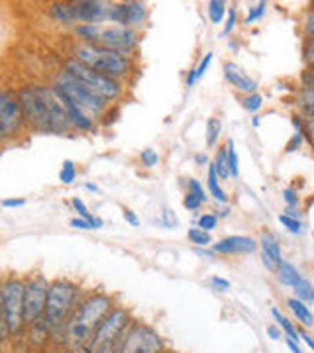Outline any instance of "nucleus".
Returning <instances> with one entry per match:
<instances>
[{
	"label": "nucleus",
	"instance_id": "f257e3e1",
	"mask_svg": "<svg viewBox=\"0 0 314 353\" xmlns=\"http://www.w3.org/2000/svg\"><path fill=\"white\" fill-rule=\"evenodd\" d=\"M28 126L39 134L63 136L71 130L57 90L46 85H24L18 90Z\"/></svg>",
	"mask_w": 314,
	"mask_h": 353
},
{
	"label": "nucleus",
	"instance_id": "f03ea898",
	"mask_svg": "<svg viewBox=\"0 0 314 353\" xmlns=\"http://www.w3.org/2000/svg\"><path fill=\"white\" fill-rule=\"evenodd\" d=\"M114 308V301L104 292H95L81 301L71 314L63 338L73 353H90V341L104 316Z\"/></svg>",
	"mask_w": 314,
	"mask_h": 353
},
{
	"label": "nucleus",
	"instance_id": "7ed1b4c3",
	"mask_svg": "<svg viewBox=\"0 0 314 353\" xmlns=\"http://www.w3.org/2000/svg\"><path fill=\"white\" fill-rule=\"evenodd\" d=\"M75 36L81 39V43L99 46L126 57H130L138 50L139 43L136 30L116 24H81L75 28Z\"/></svg>",
	"mask_w": 314,
	"mask_h": 353
},
{
	"label": "nucleus",
	"instance_id": "20e7f679",
	"mask_svg": "<svg viewBox=\"0 0 314 353\" xmlns=\"http://www.w3.org/2000/svg\"><path fill=\"white\" fill-rule=\"evenodd\" d=\"M81 303V289L71 281H53L48 290L43 322L50 332H65L71 314Z\"/></svg>",
	"mask_w": 314,
	"mask_h": 353
},
{
	"label": "nucleus",
	"instance_id": "39448f33",
	"mask_svg": "<svg viewBox=\"0 0 314 353\" xmlns=\"http://www.w3.org/2000/svg\"><path fill=\"white\" fill-rule=\"evenodd\" d=\"M73 59L79 63L87 65L90 69H95L97 73L104 77H110L120 81L132 71V59L120 55L116 51L104 50L99 46H90V43H79L73 50Z\"/></svg>",
	"mask_w": 314,
	"mask_h": 353
},
{
	"label": "nucleus",
	"instance_id": "423d86ee",
	"mask_svg": "<svg viewBox=\"0 0 314 353\" xmlns=\"http://www.w3.org/2000/svg\"><path fill=\"white\" fill-rule=\"evenodd\" d=\"M134 320L126 308L114 306L108 314L104 316L99 328L90 341V353H120L124 345L126 332Z\"/></svg>",
	"mask_w": 314,
	"mask_h": 353
},
{
	"label": "nucleus",
	"instance_id": "0eeeda50",
	"mask_svg": "<svg viewBox=\"0 0 314 353\" xmlns=\"http://www.w3.org/2000/svg\"><path fill=\"white\" fill-rule=\"evenodd\" d=\"M26 281L18 277H8L0 283V306L6 318V326L10 338L22 336L26 328L24 316Z\"/></svg>",
	"mask_w": 314,
	"mask_h": 353
},
{
	"label": "nucleus",
	"instance_id": "6e6552de",
	"mask_svg": "<svg viewBox=\"0 0 314 353\" xmlns=\"http://www.w3.org/2000/svg\"><path fill=\"white\" fill-rule=\"evenodd\" d=\"M51 87L55 88L57 92H61L63 97H67L71 102H75L77 106L87 114V116H90L92 120L95 118H101L102 114L106 112L108 102L102 101L101 97H97L90 88L85 87L81 81H77L75 77L71 75V73H67L65 69H61L57 73Z\"/></svg>",
	"mask_w": 314,
	"mask_h": 353
},
{
	"label": "nucleus",
	"instance_id": "1a4fd4ad",
	"mask_svg": "<svg viewBox=\"0 0 314 353\" xmlns=\"http://www.w3.org/2000/svg\"><path fill=\"white\" fill-rule=\"evenodd\" d=\"M63 69L75 77L77 81H81L85 87L90 88L97 97H101L102 101L112 102L122 94V83H120V81L101 75V73H97L95 69H90L87 65L79 63L73 57H69V59L65 61V67H63Z\"/></svg>",
	"mask_w": 314,
	"mask_h": 353
},
{
	"label": "nucleus",
	"instance_id": "9d476101",
	"mask_svg": "<svg viewBox=\"0 0 314 353\" xmlns=\"http://www.w3.org/2000/svg\"><path fill=\"white\" fill-rule=\"evenodd\" d=\"M26 126L22 104L18 92L8 87H0V141L14 139Z\"/></svg>",
	"mask_w": 314,
	"mask_h": 353
},
{
	"label": "nucleus",
	"instance_id": "9b49d317",
	"mask_svg": "<svg viewBox=\"0 0 314 353\" xmlns=\"http://www.w3.org/2000/svg\"><path fill=\"white\" fill-rule=\"evenodd\" d=\"M50 285L51 283H48V279L43 277V275H32L26 281V328H32V326H36V324H39L43 320Z\"/></svg>",
	"mask_w": 314,
	"mask_h": 353
},
{
	"label": "nucleus",
	"instance_id": "f8f14e48",
	"mask_svg": "<svg viewBox=\"0 0 314 353\" xmlns=\"http://www.w3.org/2000/svg\"><path fill=\"white\" fill-rule=\"evenodd\" d=\"M120 353H165V343L151 326L132 322L126 332L124 345Z\"/></svg>",
	"mask_w": 314,
	"mask_h": 353
},
{
	"label": "nucleus",
	"instance_id": "ddd939ff",
	"mask_svg": "<svg viewBox=\"0 0 314 353\" xmlns=\"http://www.w3.org/2000/svg\"><path fill=\"white\" fill-rule=\"evenodd\" d=\"M146 16H148V8L144 2H120V4H112L108 20L110 24L134 30L146 22Z\"/></svg>",
	"mask_w": 314,
	"mask_h": 353
},
{
	"label": "nucleus",
	"instance_id": "4468645a",
	"mask_svg": "<svg viewBox=\"0 0 314 353\" xmlns=\"http://www.w3.org/2000/svg\"><path fill=\"white\" fill-rule=\"evenodd\" d=\"M112 4L102 0H79L73 2V16L75 24H102L108 20Z\"/></svg>",
	"mask_w": 314,
	"mask_h": 353
},
{
	"label": "nucleus",
	"instance_id": "2eb2a0df",
	"mask_svg": "<svg viewBox=\"0 0 314 353\" xmlns=\"http://www.w3.org/2000/svg\"><path fill=\"white\" fill-rule=\"evenodd\" d=\"M259 243L250 236H228L213 243V252L220 255H250L257 252Z\"/></svg>",
	"mask_w": 314,
	"mask_h": 353
},
{
	"label": "nucleus",
	"instance_id": "dca6fc26",
	"mask_svg": "<svg viewBox=\"0 0 314 353\" xmlns=\"http://www.w3.org/2000/svg\"><path fill=\"white\" fill-rule=\"evenodd\" d=\"M257 243L262 248L264 265L271 273H275L277 269H279V265L283 263V252H281V243L277 240V236L271 234V232H264Z\"/></svg>",
	"mask_w": 314,
	"mask_h": 353
},
{
	"label": "nucleus",
	"instance_id": "f3484780",
	"mask_svg": "<svg viewBox=\"0 0 314 353\" xmlns=\"http://www.w3.org/2000/svg\"><path fill=\"white\" fill-rule=\"evenodd\" d=\"M224 77H226V81L232 87L239 90V92H244V94L257 92V83L250 75H246V71H242V67L232 63V61L224 63Z\"/></svg>",
	"mask_w": 314,
	"mask_h": 353
},
{
	"label": "nucleus",
	"instance_id": "a211bd4d",
	"mask_svg": "<svg viewBox=\"0 0 314 353\" xmlns=\"http://www.w3.org/2000/svg\"><path fill=\"white\" fill-rule=\"evenodd\" d=\"M57 94L61 99V104L63 108H65V114H67V120H69L71 128H75L79 132H92L95 130V120L83 112L75 102H71L67 97H63L61 92H57Z\"/></svg>",
	"mask_w": 314,
	"mask_h": 353
},
{
	"label": "nucleus",
	"instance_id": "6ab92c4d",
	"mask_svg": "<svg viewBox=\"0 0 314 353\" xmlns=\"http://www.w3.org/2000/svg\"><path fill=\"white\" fill-rule=\"evenodd\" d=\"M287 306H289V310L293 312V316L299 320V324H301L302 328H313L314 326V314L313 310L308 308V304L302 303L299 299H289L287 301Z\"/></svg>",
	"mask_w": 314,
	"mask_h": 353
},
{
	"label": "nucleus",
	"instance_id": "aec40b11",
	"mask_svg": "<svg viewBox=\"0 0 314 353\" xmlns=\"http://www.w3.org/2000/svg\"><path fill=\"white\" fill-rule=\"evenodd\" d=\"M50 18L57 24L73 26L75 16H73V2H55L50 6Z\"/></svg>",
	"mask_w": 314,
	"mask_h": 353
},
{
	"label": "nucleus",
	"instance_id": "412c9836",
	"mask_svg": "<svg viewBox=\"0 0 314 353\" xmlns=\"http://www.w3.org/2000/svg\"><path fill=\"white\" fill-rule=\"evenodd\" d=\"M275 275H277V281L283 285V287H295L299 281L302 279V275L297 271V267L295 265H291L287 263V261H283V263L279 265V269L275 271Z\"/></svg>",
	"mask_w": 314,
	"mask_h": 353
},
{
	"label": "nucleus",
	"instance_id": "4be33fe9",
	"mask_svg": "<svg viewBox=\"0 0 314 353\" xmlns=\"http://www.w3.org/2000/svg\"><path fill=\"white\" fill-rule=\"evenodd\" d=\"M271 316H273V320L277 322V326L281 328V332L285 334V338H289L293 341H301V336H299V328L291 322L287 316L281 314V310L279 308H271Z\"/></svg>",
	"mask_w": 314,
	"mask_h": 353
},
{
	"label": "nucleus",
	"instance_id": "5701e85b",
	"mask_svg": "<svg viewBox=\"0 0 314 353\" xmlns=\"http://www.w3.org/2000/svg\"><path fill=\"white\" fill-rule=\"evenodd\" d=\"M206 185H208V192H210V196H213L214 201L218 202V204H226V202H228L226 192H224V189L220 187V179L216 176V171H214L213 163L208 165Z\"/></svg>",
	"mask_w": 314,
	"mask_h": 353
},
{
	"label": "nucleus",
	"instance_id": "b1692460",
	"mask_svg": "<svg viewBox=\"0 0 314 353\" xmlns=\"http://www.w3.org/2000/svg\"><path fill=\"white\" fill-rule=\"evenodd\" d=\"M297 106L302 116H314V88H299Z\"/></svg>",
	"mask_w": 314,
	"mask_h": 353
},
{
	"label": "nucleus",
	"instance_id": "393cba45",
	"mask_svg": "<svg viewBox=\"0 0 314 353\" xmlns=\"http://www.w3.org/2000/svg\"><path fill=\"white\" fill-rule=\"evenodd\" d=\"M293 290H295V299H299V301H302V303L306 304L314 303V285L308 279L302 277L301 281L293 287Z\"/></svg>",
	"mask_w": 314,
	"mask_h": 353
},
{
	"label": "nucleus",
	"instance_id": "a878e982",
	"mask_svg": "<svg viewBox=\"0 0 314 353\" xmlns=\"http://www.w3.org/2000/svg\"><path fill=\"white\" fill-rule=\"evenodd\" d=\"M213 57H214V53L213 51H208V53H206V55H204V57L201 59V63L197 65L195 69H190V71H188L187 87H193V85H195V83H197V81H199V79H201V77L206 73V69H208V67H210V63H213Z\"/></svg>",
	"mask_w": 314,
	"mask_h": 353
},
{
	"label": "nucleus",
	"instance_id": "bb28decb",
	"mask_svg": "<svg viewBox=\"0 0 314 353\" xmlns=\"http://www.w3.org/2000/svg\"><path fill=\"white\" fill-rule=\"evenodd\" d=\"M228 8H226V2L224 0H210L208 2V8H206V14H208V18H210V22L216 26H220L224 22V16H226Z\"/></svg>",
	"mask_w": 314,
	"mask_h": 353
},
{
	"label": "nucleus",
	"instance_id": "cd10ccee",
	"mask_svg": "<svg viewBox=\"0 0 314 353\" xmlns=\"http://www.w3.org/2000/svg\"><path fill=\"white\" fill-rule=\"evenodd\" d=\"M71 204H73V208H75V210H77V214H79V218H85V220H88V222L92 224V228H95V230H101V228L104 226V222H102L99 216H95V214H90V212H88L87 204L81 201L79 196H75V199L71 201Z\"/></svg>",
	"mask_w": 314,
	"mask_h": 353
},
{
	"label": "nucleus",
	"instance_id": "c85d7f7f",
	"mask_svg": "<svg viewBox=\"0 0 314 353\" xmlns=\"http://www.w3.org/2000/svg\"><path fill=\"white\" fill-rule=\"evenodd\" d=\"M213 167H214V171H216V176H218L220 181H226V179H230V167H228L226 148H220V150L216 152Z\"/></svg>",
	"mask_w": 314,
	"mask_h": 353
},
{
	"label": "nucleus",
	"instance_id": "c756f323",
	"mask_svg": "<svg viewBox=\"0 0 314 353\" xmlns=\"http://www.w3.org/2000/svg\"><path fill=\"white\" fill-rule=\"evenodd\" d=\"M220 134H222V122H220V118H208V122H206V145L214 148L216 141L220 139Z\"/></svg>",
	"mask_w": 314,
	"mask_h": 353
},
{
	"label": "nucleus",
	"instance_id": "7c9ffc66",
	"mask_svg": "<svg viewBox=\"0 0 314 353\" xmlns=\"http://www.w3.org/2000/svg\"><path fill=\"white\" fill-rule=\"evenodd\" d=\"M187 236L188 240H190V243H195V245H199V248H208V245L213 243L210 232H204L201 228H188Z\"/></svg>",
	"mask_w": 314,
	"mask_h": 353
},
{
	"label": "nucleus",
	"instance_id": "2f4dec72",
	"mask_svg": "<svg viewBox=\"0 0 314 353\" xmlns=\"http://www.w3.org/2000/svg\"><path fill=\"white\" fill-rule=\"evenodd\" d=\"M226 157H228V167H230V176H238L239 159H238V152H236V143H234V139H228L226 141Z\"/></svg>",
	"mask_w": 314,
	"mask_h": 353
},
{
	"label": "nucleus",
	"instance_id": "473e14b6",
	"mask_svg": "<svg viewBox=\"0 0 314 353\" xmlns=\"http://www.w3.org/2000/svg\"><path fill=\"white\" fill-rule=\"evenodd\" d=\"M75 179H77L75 163H73L71 159H65L61 165V171H59V181H61L63 185H71V183H75Z\"/></svg>",
	"mask_w": 314,
	"mask_h": 353
},
{
	"label": "nucleus",
	"instance_id": "72a5a7b5",
	"mask_svg": "<svg viewBox=\"0 0 314 353\" xmlns=\"http://www.w3.org/2000/svg\"><path fill=\"white\" fill-rule=\"evenodd\" d=\"M267 12V2H257V4H251L250 8H248V16H246V22L244 24L251 26L253 22H257V20H262Z\"/></svg>",
	"mask_w": 314,
	"mask_h": 353
},
{
	"label": "nucleus",
	"instance_id": "f704fd0d",
	"mask_svg": "<svg viewBox=\"0 0 314 353\" xmlns=\"http://www.w3.org/2000/svg\"><path fill=\"white\" fill-rule=\"evenodd\" d=\"M242 106L248 110V112L255 114L262 106H264V97L259 94V92H253V94H246L244 99H242Z\"/></svg>",
	"mask_w": 314,
	"mask_h": 353
},
{
	"label": "nucleus",
	"instance_id": "c9c22d12",
	"mask_svg": "<svg viewBox=\"0 0 314 353\" xmlns=\"http://www.w3.org/2000/svg\"><path fill=\"white\" fill-rule=\"evenodd\" d=\"M279 222L283 224V228H287V232H291V234H295V236L302 234V222L299 218H291V216L287 214H279Z\"/></svg>",
	"mask_w": 314,
	"mask_h": 353
},
{
	"label": "nucleus",
	"instance_id": "e433bc0d",
	"mask_svg": "<svg viewBox=\"0 0 314 353\" xmlns=\"http://www.w3.org/2000/svg\"><path fill=\"white\" fill-rule=\"evenodd\" d=\"M139 159H141V165L144 167H148V169H153V167H157L159 165V153L155 152V150H151V148H148V150H144L141 152V155H139Z\"/></svg>",
	"mask_w": 314,
	"mask_h": 353
},
{
	"label": "nucleus",
	"instance_id": "4c0bfd02",
	"mask_svg": "<svg viewBox=\"0 0 314 353\" xmlns=\"http://www.w3.org/2000/svg\"><path fill=\"white\" fill-rule=\"evenodd\" d=\"M302 61L306 67L314 65V38H304L302 43Z\"/></svg>",
	"mask_w": 314,
	"mask_h": 353
},
{
	"label": "nucleus",
	"instance_id": "58836bf2",
	"mask_svg": "<svg viewBox=\"0 0 314 353\" xmlns=\"http://www.w3.org/2000/svg\"><path fill=\"white\" fill-rule=\"evenodd\" d=\"M216 226H218V216L210 214V212L202 214L201 218H199V222H197V228H201L204 232H213Z\"/></svg>",
	"mask_w": 314,
	"mask_h": 353
},
{
	"label": "nucleus",
	"instance_id": "ea45409f",
	"mask_svg": "<svg viewBox=\"0 0 314 353\" xmlns=\"http://www.w3.org/2000/svg\"><path fill=\"white\" fill-rule=\"evenodd\" d=\"M283 201L287 204V208H297L301 204V196H299V192L293 187H287V189L283 190Z\"/></svg>",
	"mask_w": 314,
	"mask_h": 353
},
{
	"label": "nucleus",
	"instance_id": "a19ab883",
	"mask_svg": "<svg viewBox=\"0 0 314 353\" xmlns=\"http://www.w3.org/2000/svg\"><path fill=\"white\" fill-rule=\"evenodd\" d=\"M236 22H238V10H236V8H228L226 24H224L222 34H224V36H230V34L234 32V28H236Z\"/></svg>",
	"mask_w": 314,
	"mask_h": 353
},
{
	"label": "nucleus",
	"instance_id": "79ce46f5",
	"mask_svg": "<svg viewBox=\"0 0 314 353\" xmlns=\"http://www.w3.org/2000/svg\"><path fill=\"white\" fill-rule=\"evenodd\" d=\"M302 28H304V38H314V6L313 8H308L306 14H304Z\"/></svg>",
	"mask_w": 314,
	"mask_h": 353
},
{
	"label": "nucleus",
	"instance_id": "37998d69",
	"mask_svg": "<svg viewBox=\"0 0 314 353\" xmlns=\"http://www.w3.org/2000/svg\"><path fill=\"white\" fill-rule=\"evenodd\" d=\"M299 81H301V88H314V65L313 67H304Z\"/></svg>",
	"mask_w": 314,
	"mask_h": 353
},
{
	"label": "nucleus",
	"instance_id": "c03bdc74",
	"mask_svg": "<svg viewBox=\"0 0 314 353\" xmlns=\"http://www.w3.org/2000/svg\"><path fill=\"white\" fill-rule=\"evenodd\" d=\"M188 192L197 194L201 202H206V199H208V196H206V192H204V187H202L197 179H188Z\"/></svg>",
	"mask_w": 314,
	"mask_h": 353
},
{
	"label": "nucleus",
	"instance_id": "a18cd8bd",
	"mask_svg": "<svg viewBox=\"0 0 314 353\" xmlns=\"http://www.w3.org/2000/svg\"><path fill=\"white\" fill-rule=\"evenodd\" d=\"M304 139H306V136H304L302 132H295V134H293V138L289 139V143H287V148H285V152L295 153L299 148H301Z\"/></svg>",
	"mask_w": 314,
	"mask_h": 353
},
{
	"label": "nucleus",
	"instance_id": "49530a36",
	"mask_svg": "<svg viewBox=\"0 0 314 353\" xmlns=\"http://www.w3.org/2000/svg\"><path fill=\"white\" fill-rule=\"evenodd\" d=\"M183 206H185L187 210H199V208L202 206V202L199 201V196H197V194L187 192V194H185V199H183Z\"/></svg>",
	"mask_w": 314,
	"mask_h": 353
},
{
	"label": "nucleus",
	"instance_id": "de8ad7c7",
	"mask_svg": "<svg viewBox=\"0 0 314 353\" xmlns=\"http://www.w3.org/2000/svg\"><path fill=\"white\" fill-rule=\"evenodd\" d=\"M302 126H304L306 138L311 139V143L314 145V116H302Z\"/></svg>",
	"mask_w": 314,
	"mask_h": 353
},
{
	"label": "nucleus",
	"instance_id": "09e8293b",
	"mask_svg": "<svg viewBox=\"0 0 314 353\" xmlns=\"http://www.w3.org/2000/svg\"><path fill=\"white\" fill-rule=\"evenodd\" d=\"M210 287H213L214 290L224 292V290L230 289V281H226V279H222V277H213L210 279Z\"/></svg>",
	"mask_w": 314,
	"mask_h": 353
},
{
	"label": "nucleus",
	"instance_id": "8fccbe9b",
	"mask_svg": "<svg viewBox=\"0 0 314 353\" xmlns=\"http://www.w3.org/2000/svg\"><path fill=\"white\" fill-rule=\"evenodd\" d=\"M161 224H164L165 228H177V224H179V220H177V216L171 212V210H167L165 208L164 210V218H161Z\"/></svg>",
	"mask_w": 314,
	"mask_h": 353
},
{
	"label": "nucleus",
	"instance_id": "3c124183",
	"mask_svg": "<svg viewBox=\"0 0 314 353\" xmlns=\"http://www.w3.org/2000/svg\"><path fill=\"white\" fill-rule=\"evenodd\" d=\"M10 338V334H8V326H6V318H4V312H2V306H0V343H4V341Z\"/></svg>",
	"mask_w": 314,
	"mask_h": 353
},
{
	"label": "nucleus",
	"instance_id": "603ef678",
	"mask_svg": "<svg viewBox=\"0 0 314 353\" xmlns=\"http://www.w3.org/2000/svg\"><path fill=\"white\" fill-rule=\"evenodd\" d=\"M24 199H4V201H0V206H2V208H20V206H24Z\"/></svg>",
	"mask_w": 314,
	"mask_h": 353
},
{
	"label": "nucleus",
	"instance_id": "864d4df0",
	"mask_svg": "<svg viewBox=\"0 0 314 353\" xmlns=\"http://www.w3.org/2000/svg\"><path fill=\"white\" fill-rule=\"evenodd\" d=\"M124 220L130 224V226H134V228L139 226V218L136 216V212H134V210H130V208H124Z\"/></svg>",
	"mask_w": 314,
	"mask_h": 353
},
{
	"label": "nucleus",
	"instance_id": "5fc2aeb1",
	"mask_svg": "<svg viewBox=\"0 0 314 353\" xmlns=\"http://www.w3.org/2000/svg\"><path fill=\"white\" fill-rule=\"evenodd\" d=\"M265 332H267V336H269L271 340H281V338H283V332H281V328H279L277 324H269V326L265 328Z\"/></svg>",
	"mask_w": 314,
	"mask_h": 353
},
{
	"label": "nucleus",
	"instance_id": "6e6d98bb",
	"mask_svg": "<svg viewBox=\"0 0 314 353\" xmlns=\"http://www.w3.org/2000/svg\"><path fill=\"white\" fill-rule=\"evenodd\" d=\"M71 228H79V230H95L92 224H90L88 220H85V218H73V220H71Z\"/></svg>",
	"mask_w": 314,
	"mask_h": 353
},
{
	"label": "nucleus",
	"instance_id": "4d7b16f0",
	"mask_svg": "<svg viewBox=\"0 0 314 353\" xmlns=\"http://www.w3.org/2000/svg\"><path fill=\"white\" fill-rule=\"evenodd\" d=\"M299 336H301V340L304 341V343H306V345H308V347H311V352L314 353V340H313V338H311V336H308V334H304V332H302V330H299Z\"/></svg>",
	"mask_w": 314,
	"mask_h": 353
},
{
	"label": "nucleus",
	"instance_id": "13d9d810",
	"mask_svg": "<svg viewBox=\"0 0 314 353\" xmlns=\"http://www.w3.org/2000/svg\"><path fill=\"white\" fill-rule=\"evenodd\" d=\"M285 343H287V347L291 350V353H302L301 345H299L297 341H293V340H289V338H285Z\"/></svg>",
	"mask_w": 314,
	"mask_h": 353
},
{
	"label": "nucleus",
	"instance_id": "bf43d9fd",
	"mask_svg": "<svg viewBox=\"0 0 314 353\" xmlns=\"http://www.w3.org/2000/svg\"><path fill=\"white\" fill-rule=\"evenodd\" d=\"M195 161H197V165H204L208 163V157H206V153H199V155L195 157Z\"/></svg>",
	"mask_w": 314,
	"mask_h": 353
},
{
	"label": "nucleus",
	"instance_id": "052dcab7",
	"mask_svg": "<svg viewBox=\"0 0 314 353\" xmlns=\"http://www.w3.org/2000/svg\"><path fill=\"white\" fill-rule=\"evenodd\" d=\"M85 187H87L88 190H92V192H99V187H97V185H92V183H87Z\"/></svg>",
	"mask_w": 314,
	"mask_h": 353
},
{
	"label": "nucleus",
	"instance_id": "680f3d73",
	"mask_svg": "<svg viewBox=\"0 0 314 353\" xmlns=\"http://www.w3.org/2000/svg\"><path fill=\"white\" fill-rule=\"evenodd\" d=\"M253 126L255 128L259 126V116H255V118H253Z\"/></svg>",
	"mask_w": 314,
	"mask_h": 353
},
{
	"label": "nucleus",
	"instance_id": "e2e57ef3",
	"mask_svg": "<svg viewBox=\"0 0 314 353\" xmlns=\"http://www.w3.org/2000/svg\"><path fill=\"white\" fill-rule=\"evenodd\" d=\"M313 6H314V4H313Z\"/></svg>",
	"mask_w": 314,
	"mask_h": 353
}]
</instances>
